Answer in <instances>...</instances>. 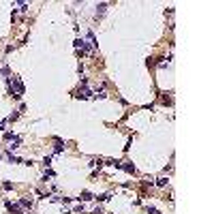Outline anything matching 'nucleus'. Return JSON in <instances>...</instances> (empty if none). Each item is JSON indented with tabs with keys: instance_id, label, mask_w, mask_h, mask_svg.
I'll return each mask as SVG.
<instances>
[{
	"instance_id": "nucleus-1",
	"label": "nucleus",
	"mask_w": 214,
	"mask_h": 214,
	"mask_svg": "<svg viewBox=\"0 0 214 214\" xmlns=\"http://www.w3.org/2000/svg\"><path fill=\"white\" fill-rule=\"evenodd\" d=\"M7 84H9V94H11V96L19 98L21 94H24V84L19 81V77H9Z\"/></svg>"
},
{
	"instance_id": "nucleus-2",
	"label": "nucleus",
	"mask_w": 214,
	"mask_h": 214,
	"mask_svg": "<svg viewBox=\"0 0 214 214\" xmlns=\"http://www.w3.org/2000/svg\"><path fill=\"white\" fill-rule=\"evenodd\" d=\"M7 208H9L13 214H21V210H19V206H17V204H11V201H7Z\"/></svg>"
},
{
	"instance_id": "nucleus-3",
	"label": "nucleus",
	"mask_w": 214,
	"mask_h": 214,
	"mask_svg": "<svg viewBox=\"0 0 214 214\" xmlns=\"http://www.w3.org/2000/svg\"><path fill=\"white\" fill-rule=\"evenodd\" d=\"M90 199H94V195L88 193V191H84V193L79 195V201H90Z\"/></svg>"
},
{
	"instance_id": "nucleus-4",
	"label": "nucleus",
	"mask_w": 214,
	"mask_h": 214,
	"mask_svg": "<svg viewBox=\"0 0 214 214\" xmlns=\"http://www.w3.org/2000/svg\"><path fill=\"white\" fill-rule=\"evenodd\" d=\"M19 206H21V208H28V210H30V208H32V199H19Z\"/></svg>"
},
{
	"instance_id": "nucleus-5",
	"label": "nucleus",
	"mask_w": 214,
	"mask_h": 214,
	"mask_svg": "<svg viewBox=\"0 0 214 214\" xmlns=\"http://www.w3.org/2000/svg\"><path fill=\"white\" fill-rule=\"evenodd\" d=\"M122 169H124V171H129V173H135V167L131 165V163H122Z\"/></svg>"
},
{
	"instance_id": "nucleus-6",
	"label": "nucleus",
	"mask_w": 214,
	"mask_h": 214,
	"mask_svg": "<svg viewBox=\"0 0 214 214\" xmlns=\"http://www.w3.org/2000/svg\"><path fill=\"white\" fill-rule=\"evenodd\" d=\"M105 9H107V4H105V2H101V4L96 7V15H103V13H105Z\"/></svg>"
},
{
	"instance_id": "nucleus-7",
	"label": "nucleus",
	"mask_w": 214,
	"mask_h": 214,
	"mask_svg": "<svg viewBox=\"0 0 214 214\" xmlns=\"http://www.w3.org/2000/svg\"><path fill=\"white\" fill-rule=\"evenodd\" d=\"M62 150H64V144L60 139H56V152H62Z\"/></svg>"
},
{
	"instance_id": "nucleus-8",
	"label": "nucleus",
	"mask_w": 214,
	"mask_h": 214,
	"mask_svg": "<svg viewBox=\"0 0 214 214\" xmlns=\"http://www.w3.org/2000/svg\"><path fill=\"white\" fill-rule=\"evenodd\" d=\"M156 184H158V186H167V178H158Z\"/></svg>"
},
{
	"instance_id": "nucleus-9",
	"label": "nucleus",
	"mask_w": 214,
	"mask_h": 214,
	"mask_svg": "<svg viewBox=\"0 0 214 214\" xmlns=\"http://www.w3.org/2000/svg\"><path fill=\"white\" fill-rule=\"evenodd\" d=\"M109 197H111V195H109V193H103V195H98V199H101V201H107Z\"/></svg>"
}]
</instances>
